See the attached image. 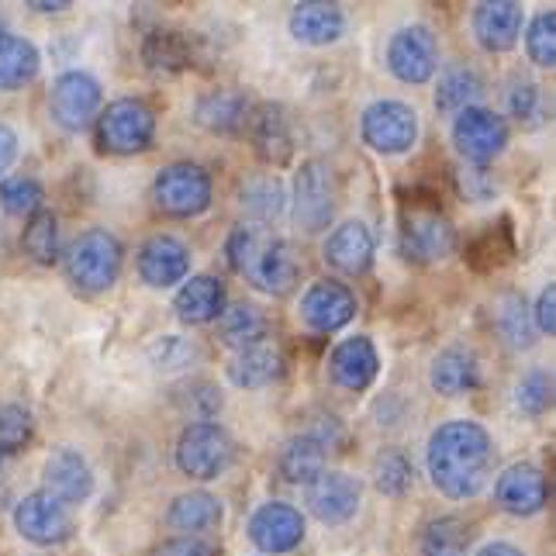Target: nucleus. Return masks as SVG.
Listing matches in <instances>:
<instances>
[{"mask_svg":"<svg viewBox=\"0 0 556 556\" xmlns=\"http://www.w3.org/2000/svg\"><path fill=\"white\" fill-rule=\"evenodd\" d=\"M156 204L174 218H194L211 207V177L198 163H174L156 177Z\"/></svg>","mask_w":556,"mask_h":556,"instance_id":"9d476101","label":"nucleus"},{"mask_svg":"<svg viewBox=\"0 0 556 556\" xmlns=\"http://www.w3.org/2000/svg\"><path fill=\"white\" fill-rule=\"evenodd\" d=\"M359 131L374 152L397 156V152H408L418 142V114L405 101H374L363 111Z\"/></svg>","mask_w":556,"mask_h":556,"instance_id":"6e6552de","label":"nucleus"},{"mask_svg":"<svg viewBox=\"0 0 556 556\" xmlns=\"http://www.w3.org/2000/svg\"><path fill=\"white\" fill-rule=\"evenodd\" d=\"M456 245L453 225L439 215L429 201H412L401 211V256L408 263H435L446 260Z\"/></svg>","mask_w":556,"mask_h":556,"instance_id":"20e7f679","label":"nucleus"},{"mask_svg":"<svg viewBox=\"0 0 556 556\" xmlns=\"http://www.w3.org/2000/svg\"><path fill=\"white\" fill-rule=\"evenodd\" d=\"M374 484L388 497H405L415 484V467L401 450H383L374 459Z\"/></svg>","mask_w":556,"mask_h":556,"instance_id":"4c0bfd02","label":"nucleus"},{"mask_svg":"<svg viewBox=\"0 0 556 556\" xmlns=\"http://www.w3.org/2000/svg\"><path fill=\"white\" fill-rule=\"evenodd\" d=\"M14 160H17V136L11 125L0 122V174H8Z\"/></svg>","mask_w":556,"mask_h":556,"instance_id":"603ef678","label":"nucleus"},{"mask_svg":"<svg viewBox=\"0 0 556 556\" xmlns=\"http://www.w3.org/2000/svg\"><path fill=\"white\" fill-rule=\"evenodd\" d=\"M553 308H556V287L549 283V287H543V294H540V301H535V312H532L535 329L546 332V336H553V329H556Z\"/></svg>","mask_w":556,"mask_h":556,"instance_id":"3c124183","label":"nucleus"},{"mask_svg":"<svg viewBox=\"0 0 556 556\" xmlns=\"http://www.w3.org/2000/svg\"><path fill=\"white\" fill-rule=\"evenodd\" d=\"M149 359H152V367H156V370L177 374V370H190V367H194V363L201 359V350L190 339L163 336V339H152L149 342Z\"/></svg>","mask_w":556,"mask_h":556,"instance_id":"ea45409f","label":"nucleus"},{"mask_svg":"<svg viewBox=\"0 0 556 556\" xmlns=\"http://www.w3.org/2000/svg\"><path fill=\"white\" fill-rule=\"evenodd\" d=\"M494 321H497V332L505 336L508 346H515V350H529L532 346V339H535L532 312L526 308V301L519 294H505L502 301H497Z\"/></svg>","mask_w":556,"mask_h":556,"instance_id":"e433bc0d","label":"nucleus"},{"mask_svg":"<svg viewBox=\"0 0 556 556\" xmlns=\"http://www.w3.org/2000/svg\"><path fill=\"white\" fill-rule=\"evenodd\" d=\"M42 201H46V190L31 177H11L0 184V207H4L8 215L31 218L42 211Z\"/></svg>","mask_w":556,"mask_h":556,"instance_id":"a19ab883","label":"nucleus"},{"mask_svg":"<svg viewBox=\"0 0 556 556\" xmlns=\"http://www.w3.org/2000/svg\"><path fill=\"white\" fill-rule=\"evenodd\" d=\"M526 49H529V60L535 66H553L556 63V14L543 11L532 17L529 35H526Z\"/></svg>","mask_w":556,"mask_h":556,"instance_id":"a18cd8bd","label":"nucleus"},{"mask_svg":"<svg viewBox=\"0 0 556 556\" xmlns=\"http://www.w3.org/2000/svg\"><path fill=\"white\" fill-rule=\"evenodd\" d=\"M346 31V14L339 4L325 0H304L291 11V35L301 46H332Z\"/></svg>","mask_w":556,"mask_h":556,"instance_id":"b1692460","label":"nucleus"},{"mask_svg":"<svg viewBox=\"0 0 556 556\" xmlns=\"http://www.w3.org/2000/svg\"><path fill=\"white\" fill-rule=\"evenodd\" d=\"M301 318L315 332H336L356 318V294L339 280H318L301 298Z\"/></svg>","mask_w":556,"mask_h":556,"instance_id":"2eb2a0df","label":"nucleus"},{"mask_svg":"<svg viewBox=\"0 0 556 556\" xmlns=\"http://www.w3.org/2000/svg\"><path fill=\"white\" fill-rule=\"evenodd\" d=\"M515 405H519V412L540 418L553 405V377L540 367L529 370L515 388Z\"/></svg>","mask_w":556,"mask_h":556,"instance_id":"c03bdc74","label":"nucleus"},{"mask_svg":"<svg viewBox=\"0 0 556 556\" xmlns=\"http://www.w3.org/2000/svg\"><path fill=\"white\" fill-rule=\"evenodd\" d=\"M473 35L488 52L515 49L522 35V4H515V0H484V4H477Z\"/></svg>","mask_w":556,"mask_h":556,"instance_id":"aec40b11","label":"nucleus"},{"mask_svg":"<svg viewBox=\"0 0 556 556\" xmlns=\"http://www.w3.org/2000/svg\"><path fill=\"white\" fill-rule=\"evenodd\" d=\"M239 204L245 215H253L256 225L263 222H274L283 204H287V194H283V184L274 177V174H266V177H253V180H245L242 190H239Z\"/></svg>","mask_w":556,"mask_h":556,"instance_id":"72a5a7b5","label":"nucleus"},{"mask_svg":"<svg viewBox=\"0 0 556 556\" xmlns=\"http://www.w3.org/2000/svg\"><path fill=\"white\" fill-rule=\"evenodd\" d=\"M156 556H218V549L198 540V535H177V540L163 543Z\"/></svg>","mask_w":556,"mask_h":556,"instance_id":"8fccbe9b","label":"nucleus"},{"mask_svg":"<svg viewBox=\"0 0 556 556\" xmlns=\"http://www.w3.org/2000/svg\"><path fill=\"white\" fill-rule=\"evenodd\" d=\"M494 502L508 515H535L549 502V481L535 464H511L494 481Z\"/></svg>","mask_w":556,"mask_h":556,"instance_id":"4468645a","label":"nucleus"},{"mask_svg":"<svg viewBox=\"0 0 556 556\" xmlns=\"http://www.w3.org/2000/svg\"><path fill=\"white\" fill-rule=\"evenodd\" d=\"M467 546H470V529L456 515L435 519L421 532V556H467Z\"/></svg>","mask_w":556,"mask_h":556,"instance_id":"c9c22d12","label":"nucleus"},{"mask_svg":"<svg viewBox=\"0 0 556 556\" xmlns=\"http://www.w3.org/2000/svg\"><path fill=\"white\" fill-rule=\"evenodd\" d=\"M38 49L22 35L0 31V90H17L35 80L38 73Z\"/></svg>","mask_w":556,"mask_h":556,"instance_id":"7c9ffc66","label":"nucleus"},{"mask_svg":"<svg viewBox=\"0 0 556 556\" xmlns=\"http://www.w3.org/2000/svg\"><path fill=\"white\" fill-rule=\"evenodd\" d=\"M28 8H35V11H66L70 4H66V0H52V4H46V0H35V4H28Z\"/></svg>","mask_w":556,"mask_h":556,"instance_id":"5fc2aeb1","label":"nucleus"},{"mask_svg":"<svg viewBox=\"0 0 556 556\" xmlns=\"http://www.w3.org/2000/svg\"><path fill=\"white\" fill-rule=\"evenodd\" d=\"M152 136H156V114L146 101L122 98L98 114V142L114 156H131V152L149 149Z\"/></svg>","mask_w":556,"mask_h":556,"instance_id":"39448f33","label":"nucleus"},{"mask_svg":"<svg viewBox=\"0 0 556 556\" xmlns=\"http://www.w3.org/2000/svg\"><path fill=\"white\" fill-rule=\"evenodd\" d=\"M388 70L401 84H426L439 70V42L426 25L401 28L388 42Z\"/></svg>","mask_w":556,"mask_h":556,"instance_id":"f8f14e48","label":"nucleus"},{"mask_svg":"<svg viewBox=\"0 0 556 556\" xmlns=\"http://www.w3.org/2000/svg\"><path fill=\"white\" fill-rule=\"evenodd\" d=\"M456 184H459V194H464L467 201H473V204H484V201H491L497 194V184H494V177L488 174L484 166H464L456 174Z\"/></svg>","mask_w":556,"mask_h":556,"instance_id":"de8ad7c7","label":"nucleus"},{"mask_svg":"<svg viewBox=\"0 0 556 556\" xmlns=\"http://www.w3.org/2000/svg\"><path fill=\"white\" fill-rule=\"evenodd\" d=\"M249 131H253L256 152L274 166H283L294 152V131L287 122V111L280 104H260L256 111H249Z\"/></svg>","mask_w":556,"mask_h":556,"instance_id":"4be33fe9","label":"nucleus"},{"mask_svg":"<svg viewBox=\"0 0 556 556\" xmlns=\"http://www.w3.org/2000/svg\"><path fill=\"white\" fill-rule=\"evenodd\" d=\"M280 377H283V356H280V350L266 346V342L239 350L232 359H228V380H232L236 388L260 391V388H270V383Z\"/></svg>","mask_w":556,"mask_h":556,"instance_id":"bb28decb","label":"nucleus"},{"mask_svg":"<svg viewBox=\"0 0 556 556\" xmlns=\"http://www.w3.org/2000/svg\"><path fill=\"white\" fill-rule=\"evenodd\" d=\"M249 101L239 90H211L198 101V125L215 131V136H232V131L245 128L249 122Z\"/></svg>","mask_w":556,"mask_h":556,"instance_id":"c85d7f7f","label":"nucleus"},{"mask_svg":"<svg viewBox=\"0 0 556 556\" xmlns=\"http://www.w3.org/2000/svg\"><path fill=\"white\" fill-rule=\"evenodd\" d=\"M225 253H228V263H232V270L266 294L294 291V283L301 277V260L294 253V245L256 222L239 225L236 232L228 236Z\"/></svg>","mask_w":556,"mask_h":556,"instance_id":"f03ea898","label":"nucleus"},{"mask_svg":"<svg viewBox=\"0 0 556 556\" xmlns=\"http://www.w3.org/2000/svg\"><path fill=\"white\" fill-rule=\"evenodd\" d=\"M166 522H169V529L187 532V535L207 532L222 522V502L207 491H187V494L174 497V505L166 511Z\"/></svg>","mask_w":556,"mask_h":556,"instance_id":"c756f323","label":"nucleus"},{"mask_svg":"<svg viewBox=\"0 0 556 556\" xmlns=\"http://www.w3.org/2000/svg\"><path fill=\"white\" fill-rule=\"evenodd\" d=\"M432 388L446 397H464L470 394L477 383H481V359H477L470 350L464 346H453V350H443L435 359H432Z\"/></svg>","mask_w":556,"mask_h":556,"instance_id":"393cba45","label":"nucleus"},{"mask_svg":"<svg viewBox=\"0 0 556 556\" xmlns=\"http://www.w3.org/2000/svg\"><path fill=\"white\" fill-rule=\"evenodd\" d=\"M484 93V80L477 76L473 70L467 66H456V70H446L443 80H439V90H435V108L446 111V114H459L473 108V101Z\"/></svg>","mask_w":556,"mask_h":556,"instance_id":"f704fd0d","label":"nucleus"},{"mask_svg":"<svg viewBox=\"0 0 556 556\" xmlns=\"http://www.w3.org/2000/svg\"><path fill=\"white\" fill-rule=\"evenodd\" d=\"M25 253L35 260V263H55L60 256V222H55L52 211H38V215L28 218V228H25Z\"/></svg>","mask_w":556,"mask_h":556,"instance_id":"58836bf2","label":"nucleus"},{"mask_svg":"<svg viewBox=\"0 0 556 556\" xmlns=\"http://www.w3.org/2000/svg\"><path fill=\"white\" fill-rule=\"evenodd\" d=\"M359 481L342 470H325L318 481L308 484V508L318 522L342 526L350 522L359 508Z\"/></svg>","mask_w":556,"mask_h":556,"instance_id":"f3484780","label":"nucleus"},{"mask_svg":"<svg viewBox=\"0 0 556 556\" xmlns=\"http://www.w3.org/2000/svg\"><path fill=\"white\" fill-rule=\"evenodd\" d=\"M508 111H511V118H519V122L540 118V87L529 80H515V87L508 90Z\"/></svg>","mask_w":556,"mask_h":556,"instance_id":"09e8293b","label":"nucleus"},{"mask_svg":"<svg viewBox=\"0 0 556 556\" xmlns=\"http://www.w3.org/2000/svg\"><path fill=\"white\" fill-rule=\"evenodd\" d=\"M249 540L263 553H291L304 540V515L294 505L270 502L249 519Z\"/></svg>","mask_w":556,"mask_h":556,"instance_id":"dca6fc26","label":"nucleus"},{"mask_svg":"<svg viewBox=\"0 0 556 556\" xmlns=\"http://www.w3.org/2000/svg\"><path fill=\"white\" fill-rule=\"evenodd\" d=\"M494 470V443L484 426L456 418L439 426L429 439V477L453 502L477 497Z\"/></svg>","mask_w":556,"mask_h":556,"instance_id":"f257e3e1","label":"nucleus"},{"mask_svg":"<svg viewBox=\"0 0 556 556\" xmlns=\"http://www.w3.org/2000/svg\"><path fill=\"white\" fill-rule=\"evenodd\" d=\"M477 556H526L519 546H511V543H488Z\"/></svg>","mask_w":556,"mask_h":556,"instance_id":"864d4df0","label":"nucleus"},{"mask_svg":"<svg viewBox=\"0 0 556 556\" xmlns=\"http://www.w3.org/2000/svg\"><path fill=\"white\" fill-rule=\"evenodd\" d=\"M336 215V180H332V169L318 163V160H308L301 163L298 177H294V222L301 232H321V228H329Z\"/></svg>","mask_w":556,"mask_h":556,"instance_id":"1a4fd4ad","label":"nucleus"},{"mask_svg":"<svg viewBox=\"0 0 556 556\" xmlns=\"http://www.w3.org/2000/svg\"><path fill=\"white\" fill-rule=\"evenodd\" d=\"M511 253H515V242H511V228H508V218H505L497 228L488 225V232L470 242L467 260L473 266H481V270H488V266H502Z\"/></svg>","mask_w":556,"mask_h":556,"instance_id":"79ce46f5","label":"nucleus"},{"mask_svg":"<svg viewBox=\"0 0 556 556\" xmlns=\"http://www.w3.org/2000/svg\"><path fill=\"white\" fill-rule=\"evenodd\" d=\"M453 142L470 163H488L508 146V125L488 108H467L453 122Z\"/></svg>","mask_w":556,"mask_h":556,"instance_id":"ddd939ff","label":"nucleus"},{"mask_svg":"<svg viewBox=\"0 0 556 556\" xmlns=\"http://www.w3.org/2000/svg\"><path fill=\"white\" fill-rule=\"evenodd\" d=\"M325 263L336 266L339 274L359 277L370 270L374 263V236L363 222H346L325 242Z\"/></svg>","mask_w":556,"mask_h":556,"instance_id":"5701e85b","label":"nucleus"},{"mask_svg":"<svg viewBox=\"0 0 556 556\" xmlns=\"http://www.w3.org/2000/svg\"><path fill=\"white\" fill-rule=\"evenodd\" d=\"M377 370H380V356L367 336L339 342L329 359V374L342 391H367L377 380Z\"/></svg>","mask_w":556,"mask_h":556,"instance_id":"412c9836","label":"nucleus"},{"mask_svg":"<svg viewBox=\"0 0 556 556\" xmlns=\"http://www.w3.org/2000/svg\"><path fill=\"white\" fill-rule=\"evenodd\" d=\"M232 435L215 421H194L177 439V467L194 481H215L232 464Z\"/></svg>","mask_w":556,"mask_h":556,"instance_id":"423d86ee","label":"nucleus"},{"mask_svg":"<svg viewBox=\"0 0 556 556\" xmlns=\"http://www.w3.org/2000/svg\"><path fill=\"white\" fill-rule=\"evenodd\" d=\"M190 270V249L177 236H152L139 249V277L149 287H174Z\"/></svg>","mask_w":556,"mask_h":556,"instance_id":"6ab92c4d","label":"nucleus"},{"mask_svg":"<svg viewBox=\"0 0 556 556\" xmlns=\"http://www.w3.org/2000/svg\"><path fill=\"white\" fill-rule=\"evenodd\" d=\"M35 421L31 412L22 405H0V459L14 456L17 450H25L31 443Z\"/></svg>","mask_w":556,"mask_h":556,"instance_id":"37998d69","label":"nucleus"},{"mask_svg":"<svg viewBox=\"0 0 556 556\" xmlns=\"http://www.w3.org/2000/svg\"><path fill=\"white\" fill-rule=\"evenodd\" d=\"M42 477H46V491L63 505H80L93 491V470L87 464V456L80 450H70V446L55 450L46 459Z\"/></svg>","mask_w":556,"mask_h":556,"instance_id":"a211bd4d","label":"nucleus"},{"mask_svg":"<svg viewBox=\"0 0 556 556\" xmlns=\"http://www.w3.org/2000/svg\"><path fill=\"white\" fill-rule=\"evenodd\" d=\"M122 242L108 228H90L66 249V274L87 294L108 291L122 274Z\"/></svg>","mask_w":556,"mask_h":556,"instance_id":"7ed1b4c3","label":"nucleus"},{"mask_svg":"<svg viewBox=\"0 0 556 556\" xmlns=\"http://www.w3.org/2000/svg\"><path fill=\"white\" fill-rule=\"evenodd\" d=\"M177 405L187 412V415H194L201 421H207L211 415H215L222 408V394L215 383H207V380H194V383H187V388H180L174 394Z\"/></svg>","mask_w":556,"mask_h":556,"instance_id":"49530a36","label":"nucleus"},{"mask_svg":"<svg viewBox=\"0 0 556 556\" xmlns=\"http://www.w3.org/2000/svg\"><path fill=\"white\" fill-rule=\"evenodd\" d=\"M325 459H329V446L315 439L308 429L301 435L287 439L283 450H280V473L287 477L291 484H312L325 473Z\"/></svg>","mask_w":556,"mask_h":556,"instance_id":"cd10ccee","label":"nucleus"},{"mask_svg":"<svg viewBox=\"0 0 556 556\" xmlns=\"http://www.w3.org/2000/svg\"><path fill=\"white\" fill-rule=\"evenodd\" d=\"M142 60L152 73H180L194 60V46L184 31H152L142 42Z\"/></svg>","mask_w":556,"mask_h":556,"instance_id":"2f4dec72","label":"nucleus"},{"mask_svg":"<svg viewBox=\"0 0 556 556\" xmlns=\"http://www.w3.org/2000/svg\"><path fill=\"white\" fill-rule=\"evenodd\" d=\"M49 114L66 131H84L101 114V84L84 70H66L49 90Z\"/></svg>","mask_w":556,"mask_h":556,"instance_id":"0eeeda50","label":"nucleus"},{"mask_svg":"<svg viewBox=\"0 0 556 556\" xmlns=\"http://www.w3.org/2000/svg\"><path fill=\"white\" fill-rule=\"evenodd\" d=\"M174 308H177V318L187 321V325H207V321L222 318V312H225V287H222V280L207 277V274L190 277L177 291Z\"/></svg>","mask_w":556,"mask_h":556,"instance_id":"a878e982","label":"nucleus"},{"mask_svg":"<svg viewBox=\"0 0 556 556\" xmlns=\"http://www.w3.org/2000/svg\"><path fill=\"white\" fill-rule=\"evenodd\" d=\"M14 526L35 546H55L70 540L73 532V515L63 502H55L49 491L25 494L14 508Z\"/></svg>","mask_w":556,"mask_h":556,"instance_id":"9b49d317","label":"nucleus"},{"mask_svg":"<svg viewBox=\"0 0 556 556\" xmlns=\"http://www.w3.org/2000/svg\"><path fill=\"white\" fill-rule=\"evenodd\" d=\"M266 332H270V321H266V315L256 308V304H236V308L222 312V318H218V336L225 346H232L236 353L249 350V346H260Z\"/></svg>","mask_w":556,"mask_h":556,"instance_id":"473e14b6","label":"nucleus"}]
</instances>
